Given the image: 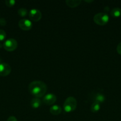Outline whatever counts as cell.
I'll use <instances>...</instances> for the list:
<instances>
[{
	"instance_id": "1",
	"label": "cell",
	"mask_w": 121,
	"mask_h": 121,
	"mask_svg": "<svg viewBox=\"0 0 121 121\" xmlns=\"http://www.w3.org/2000/svg\"><path fill=\"white\" fill-rule=\"evenodd\" d=\"M47 89L46 84L39 80L32 82L28 85V91L30 94L37 98L43 96L47 92Z\"/></svg>"
},
{
	"instance_id": "2",
	"label": "cell",
	"mask_w": 121,
	"mask_h": 121,
	"mask_svg": "<svg viewBox=\"0 0 121 121\" xmlns=\"http://www.w3.org/2000/svg\"><path fill=\"white\" fill-rule=\"evenodd\" d=\"M77 102L75 98L72 96L68 97L65 100L64 104V109L67 113L73 112L77 108Z\"/></svg>"
},
{
	"instance_id": "3",
	"label": "cell",
	"mask_w": 121,
	"mask_h": 121,
	"mask_svg": "<svg viewBox=\"0 0 121 121\" xmlns=\"http://www.w3.org/2000/svg\"><path fill=\"white\" fill-rule=\"evenodd\" d=\"M93 21L96 24L99 26H104L109 22V17L105 13H97L94 16Z\"/></svg>"
},
{
	"instance_id": "4",
	"label": "cell",
	"mask_w": 121,
	"mask_h": 121,
	"mask_svg": "<svg viewBox=\"0 0 121 121\" xmlns=\"http://www.w3.org/2000/svg\"><path fill=\"white\" fill-rule=\"evenodd\" d=\"M18 46L17 41L14 39H8L3 43V47L7 52H13L17 48Z\"/></svg>"
},
{
	"instance_id": "5",
	"label": "cell",
	"mask_w": 121,
	"mask_h": 121,
	"mask_svg": "<svg viewBox=\"0 0 121 121\" xmlns=\"http://www.w3.org/2000/svg\"><path fill=\"white\" fill-rule=\"evenodd\" d=\"M28 16H29L30 20L33 21H35V22L40 21L42 17L41 12L39 9H36V8H33V9H30L28 13Z\"/></svg>"
},
{
	"instance_id": "6",
	"label": "cell",
	"mask_w": 121,
	"mask_h": 121,
	"mask_svg": "<svg viewBox=\"0 0 121 121\" xmlns=\"http://www.w3.org/2000/svg\"><path fill=\"white\" fill-rule=\"evenodd\" d=\"M19 26L21 30L24 31H28L32 29L33 27L32 21L28 19H21L19 22Z\"/></svg>"
},
{
	"instance_id": "7",
	"label": "cell",
	"mask_w": 121,
	"mask_h": 121,
	"mask_svg": "<svg viewBox=\"0 0 121 121\" xmlns=\"http://www.w3.org/2000/svg\"><path fill=\"white\" fill-rule=\"evenodd\" d=\"M90 98L93 102H97L100 104L104 102L106 99L105 96L100 92H94L91 94Z\"/></svg>"
},
{
	"instance_id": "8",
	"label": "cell",
	"mask_w": 121,
	"mask_h": 121,
	"mask_svg": "<svg viewBox=\"0 0 121 121\" xmlns=\"http://www.w3.org/2000/svg\"><path fill=\"white\" fill-rule=\"evenodd\" d=\"M11 72V67L8 64L5 63H0V76H7L9 75Z\"/></svg>"
},
{
	"instance_id": "9",
	"label": "cell",
	"mask_w": 121,
	"mask_h": 121,
	"mask_svg": "<svg viewBox=\"0 0 121 121\" xmlns=\"http://www.w3.org/2000/svg\"><path fill=\"white\" fill-rule=\"evenodd\" d=\"M56 101V96L53 93H48L44 96L43 102L47 105H53Z\"/></svg>"
},
{
	"instance_id": "10",
	"label": "cell",
	"mask_w": 121,
	"mask_h": 121,
	"mask_svg": "<svg viewBox=\"0 0 121 121\" xmlns=\"http://www.w3.org/2000/svg\"><path fill=\"white\" fill-rule=\"evenodd\" d=\"M49 111L53 115H58L62 112V108L58 105H53L51 107Z\"/></svg>"
},
{
	"instance_id": "11",
	"label": "cell",
	"mask_w": 121,
	"mask_h": 121,
	"mask_svg": "<svg viewBox=\"0 0 121 121\" xmlns=\"http://www.w3.org/2000/svg\"><path fill=\"white\" fill-rule=\"evenodd\" d=\"M65 3L68 7L71 8H75L80 5V4L81 3V1L80 0H66L65 1Z\"/></svg>"
},
{
	"instance_id": "12",
	"label": "cell",
	"mask_w": 121,
	"mask_h": 121,
	"mask_svg": "<svg viewBox=\"0 0 121 121\" xmlns=\"http://www.w3.org/2000/svg\"><path fill=\"white\" fill-rule=\"evenodd\" d=\"M30 105L34 109H37L41 105V100L39 98H34L31 100L30 102Z\"/></svg>"
},
{
	"instance_id": "13",
	"label": "cell",
	"mask_w": 121,
	"mask_h": 121,
	"mask_svg": "<svg viewBox=\"0 0 121 121\" xmlns=\"http://www.w3.org/2000/svg\"><path fill=\"white\" fill-rule=\"evenodd\" d=\"M110 14L113 17H119L121 15V9L120 8H117V7L113 8L110 11Z\"/></svg>"
},
{
	"instance_id": "14",
	"label": "cell",
	"mask_w": 121,
	"mask_h": 121,
	"mask_svg": "<svg viewBox=\"0 0 121 121\" xmlns=\"http://www.w3.org/2000/svg\"><path fill=\"white\" fill-rule=\"evenodd\" d=\"M100 104L97 102H93L91 106V111L93 113H96L100 111Z\"/></svg>"
},
{
	"instance_id": "15",
	"label": "cell",
	"mask_w": 121,
	"mask_h": 121,
	"mask_svg": "<svg viewBox=\"0 0 121 121\" xmlns=\"http://www.w3.org/2000/svg\"><path fill=\"white\" fill-rule=\"evenodd\" d=\"M18 14L20 15L21 17H24L27 16L28 15V11L27 10V9L24 8H21L18 10Z\"/></svg>"
},
{
	"instance_id": "16",
	"label": "cell",
	"mask_w": 121,
	"mask_h": 121,
	"mask_svg": "<svg viewBox=\"0 0 121 121\" xmlns=\"http://www.w3.org/2000/svg\"><path fill=\"white\" fill-rule=\"evenodd\" d=\"M7 37V34L5 31L3 30H0V41H3Z\"/></svg>"
},
{
	"instance_id": "17",
	"label": "cell",
	"mask_w": 121,
	"mask_h": 121,
	"mask_svg": "<svg viewBox=\"0 0 121 121\" xmlns=\"http://www.w3.org/2000/svg\"><path fill=\"white\" fill-rule=\"evenodd\" d=\"M5 2V4L7 5V6L9 7H13L16 3L15 0H6Z\"/></svg>"
},
{
	"instance_id": "18",
	"label": "cell",
	"mask_w": 121,
	"mask_h": 121,
	"mask_svg": "<svg viewBox=\"0 0 121 121\" xmlns=\"http://www.w3.org/2000/svg\"><path fill=\"white\" fill-rule=\"evenodd\" d=\"M6 24H7V21L5 20V18H0V26H5Z\"/></svg>"
},
{
	"instance_id": "19",
	"label": "cell",
	"mask_w": 121,
	"mask_h": 121,
	"mask_svg": "<svg viewBox=\"0 0 121 121\" xmlns=\"http://www.w3.org/2000/svg\"><path fill=\"white\" fill-rule=\"evenodd\" d=\"M116 50H117V53L121 55V42L117 44V47H116Z\"/></svg>"
},
{
	"instance_id": "20",
	"label": "cell",
	"mask_w": 121,
	"mask_h": 121,
	"mask_svg": "<svg viewBox=\"0 0 121 121\" xmlns=\"http://www.w3.org/2000/svg\"><path fill=\"white\" fill-rule=\"evenodd\" d=\"M7 121H18L15 117H14V116H11V117H9V118L7 119Z\"/></svg>"
},
{
	"instance_id": "21",
	"label": "cell",
	"mask_w": 121,
	"mask_h": 121,
	"mask_svg": "<svg viewBox=\"0 0 121 121\" xmlns=\"http://www.w3.org/2000/svg\"><path fill=\"white\" fill-rule=\"evenodd\" d=\"M2 46H3V44H1V43H0V48H1Z\"/></svg>"
}]
</instances>
